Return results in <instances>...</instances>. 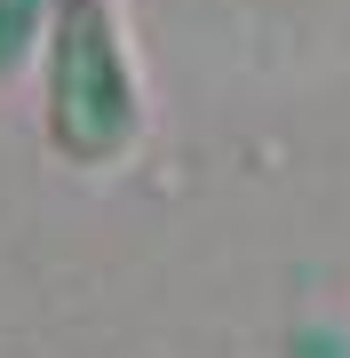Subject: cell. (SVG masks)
Masks as SVG:
<instances>
[{
  "instance_id": "1",
  "label": "cell",
  "mask_w": 350,
  "mask_h": 358,
  "mask_svg": "<svg viewBox=\"0 0 350 358\" xmlns=\"http://www.w3.org/2000/svg\"><path fill=\"white\" fill-rule=\"evenodd\" d=\"M48 128L72 159H112L136 136V88H128V56L112 40L104 0H64V16H56Z\"/></svg>"
},
{
  "instance_id": "2",
  "label": "cell",
  "mask_w": 350,
  "mask_h": 358,
  "mask_svg": "<svg viewBox=\"0 0 350 358\" xmlns=\"http://www.w3.org/2000/svg\"><path fill=\"white\" fill-rule=\"evenodd\" d=\"M40 8H48V0H0V72L32 48V16H40Z\"/></svg>"
}]
</instances>
